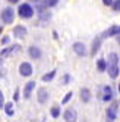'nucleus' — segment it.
Listing matches in <instances>:
<instances>
[{"label": "nucleus", "mask_w": 120, "mask_h": 122, "mask_svg": "<svg viewBox=\"0 0 120 122\" xmlns=\"http://www.w3.org/2000/svg\"><path fill=\"white\" fill-rule=\"evenodd\" d=\"M108 66H107V71L110 74L111 79H116L119 76V55L116 52H111L108 55Z\"/></svg>", "instance_id": "nucleus-1"}, {"label": "nucleus", "mask_w": 120, "mask_h": 122, "mask_svg": "<svg viewBox=\"0 0 120 122\" xmlns=\"http://www.w3.org/2000/svg\"><path fill=\"white\" fill-rule=\"evenodd\" d=\"M18 13H19V16H21V18H24V19H29V18H32V16H34V9H32L31 5L24 3V5L19 6Z\"/></svg>", "instance_id": "nucleus-2"}, {"label": "nucleus", "mask_w": 120, "mask_h": 122, "mask_svg": "<svg viewBox=\"0 0 120 122\" xmlns=\"http://www.w3.org/2000/svg\"><path fill=\"white\" fill-rule=\"evenodd\" d=\"M0 16H2V20L5 23H12L15 20V12H13L12 7H5L2 10V15H0Z\"/></svg>", "instance_id": "nucleus-3"}, {"label": "nucleus", "mask_w": 120, "mask_h": 122, "mask_svg": "<svg viewBox=\"0 0 120 122\" xmlns=\"http://www.w3.org/2000/svg\"><path fill=\"white\" fill-rule=\"evenodd\" d=\"M19 74L24 76V77H29L32 74V66L29 63H22L19 66Z\"/></svg>", "instance_id": "nucleus-4"}, {"label": "nucleus", "mask_w": 120, "mask_h": 122, "mask_svg": "<svg viewBox=\"0 0 120 122\" xmlns=\"http://www.w3.org/2000/svg\"><path fill=\"white\" fill-rule=\"evenodd\" d=\"M119 30H120L119 25H114V26L108 28V29L106 30V32H104V34L101 35V38H110V36H119Z\"/></svg>", "instance_id": "nucleus-5"}, {"label": "nucleus", "mask_w": 120, "mask_h": 122, "mask_svg": "<svg viewBox=\"0 0 120 122\" xmlns=\"http://www.w3.org/2000/svg\"><path fill=\"white\" fill-rule=\"evenodd\" d=\"M117 112H119V102H113V105L107 109V115L110 119H116L117 118Z\"/></svg>", "instance_id": "nucleus-6"}, {"label": "nucleus", "mask_w": 120, "mask_h": 122, "mask_svg": "<svg viewBox=\"0 0 120 122\" xmlns=\"http://www.w3.org/2000/svg\"><path fill=\"white\" fill-rule=\"evenodd\" d=\"M73 51L76 52L78 55H81V57L86 55V48H85V45L82 42H75L73 44Z\"/></svg>", "instance_id": "nucleus-7"}, {"label": "nucleus", "mask_w": 120, "mask_h": 122, "mask_svg": "<svg viewBox=\"0 0 120 122\" xmlns=\"http://www.w3.org/2000/svg\"><path fill=\"white\" fill-rule=\"evenodd\" d=\"M19 50H21L19 45H12V47H9V48H5L2 52H0V58H5V57L10 55V54H13V52H16V51H19Z\"/></svg>", "instance_id": "nucleus-8"}, {"label": "nucleus", "mask_w": 120, "mask_h": 122, "mask_svg": "<svg viewBox=\"0 0 120 122\" xmlns=\"http://www.w3.org/2000/svg\"><path fill=\"white\" fill-rule=\"evenodd\" d=\"M37 97H38V102H40V103H46V102H47V99H48V92L44 89V87L38 89Z\"/></svg>", "instance_id": "nucleus-9"}, {"label": "nucleus", "mask_w": 120, "mask_h": 122, "mask_svg": "<svg viewBox=\"0 0 120 122\" xmlns=\"http://www.w3.org/2000/svg\"><path fill=\"white\" fill-rule=\"evenodd\" d=\"M34 89H35V81H29V83L25 86V89H24V97H25V99H29V97H31V93H32Z\"/></svg>", "instance_id": "nucleus-10"}, {"label": "nucleus", "mask_w": 120, "mask_h": 122, "mask_svg": "<svg viewBox=\"0 0 120 122\" xmlns=\"http://www.w3.org/2000/svg\"><path fill=\"white\" fill-rule=\"evenodd\" d=\"M13 35L16 36V38H24V36L26 35V28L22 26V25L15 26V29H13Z\"/></svg>", "instance_id": "nucleus-11"}, {"label": "nucleus", "mask_w": 120, "mask_h": 122, "mask_svg": "<svg viewBox=\"0 0 120 122\" xmlns=\"http://www.w3.org/2000/svg\"><path fill=\"white\" fill-rule=\"evenodd\" d=\"M29 57L31 58H34V60H38V58H41V50L38 48V47H29Z\"/></svg>", "instance_id": "nucleus-12"}, {"label": "nucleus", "mask_w": 120, "mask_h": 122, "mask_svg": "<svg viewBox=\"0 0 120 122\" xmlns=\"http://www.w3.org/2000/svg\"><path fill=\"white\" fill-rule=\"evenodd\" d=\"M101 36H97L95 39H94V42H92V48H91V54L92 55H95L97 52H98V50H100V47H101Z\"/></svg>", "instance_id": "nucleus-13"}, {"label": "nucleus", "mask_w": 120, "mask_h": 122, "mask_svg": "<svg viewBox=\"0 0 120 122\" xmlns=\"http://www.w3.org/2000/svg\"><path fill=\"white\" fill-rule=\"evenodd\" d=\"M65 121L66 122H76V113H75V111L67 109L65 112Z\"/></svg>", "instance_id": "nucleus-14"}, {"label": "nucleus", "mask_w": 120, "mask_h": 122, "mask_svg": "<svg viewBox=\"0 0 120 122\" xmlns=\"http://www.w3.org/2000/svg\"><path fill=\"white\" fill-rule=\"evenodd\" d=\"M113 97V92H111V87L110 86H106L104 87V95H102V100L104 102H110Z\"/></svg>", "instance_id": "nucleus-15"}, {"label": "nucleus", "mask_w": 120, "mask_h": 122, "mask_svg": "<svg viewBox=\"0 0 120 122\" xmlns=\"http://www.w3.org/2000/svg\"><path fill=\"white\" fill-rule=\"evenodd\" d=\"M81 99L85 103H88L89 100H91V92H89V89H82L81 90Z\"/></svg>", "instance_id": "nucleus-16"}, {"label": "nucleus", "mask_w": 120, "mask_h": 122, "mask_svg": "<svg viewBox=\"0 0 120 122\" xmlns=\"http://www.w3.org/2000/svg\"><path fill=\"white\" fill-rule=\"evenodd\" d=\"M3 108H5V111H6V115H7V116H12V115L15 113V109H13V103H12V102H9L7 105H5Z\"/></svg>", "instance_id": "nucleus-17"}, {"label": "nucleus", "mask_w": 120, "mask_h": 122, "mask_svg": "<svg viewBox=\"0 0 120 122\" xmlns=\"http://www.w3.org/2000/svg\"><path fill=\"white\" fill-rule=\"evenodd\" d=\"M54 76H56V70H51L50 73H47V74L42 76V81H51L54 79Z\"/></svg>", "instance_id": "nucleus-18"}, {"label": "nucleus", "mask_w": 120, "mask_h": 122, "mask_svg": "<svg viewBox=\"0 0 120 122\" xmlns=\"http://www.w3.org/2000/svg\"><path fill=\"white\" fill-rule=\"evenodd\" d=\"M97 67H98V70H100V71H106V68H107L106 60H104V58L98 60V61H97Z\"/></svg>", "instance_id": "nucleus-19"}, {"label": "nucleus", "mask_w": 120, "mask_h": 122, "mask_svg": "<svg viewBox=\"0 0 120 122\" xmlns=\"http://www.w3.org/2000/svg\"><path fill=\"white\" fill-rule=\"evenodd\" d=\"M59 3V0H44L42 2V6L44 7H53V6H56Z\"/></svg>", "instance_id": "nucleus-20"}, {"label": "nucleus", "mask_w": 120, "mask_h": 122, "mask_svg": "<svg viewBox=\"0 0 120 122\" xmlns=\"http://www.w3.org/2000/svg\"><path fill=\"white\" fill-rule=\"evenodd\" d=\"M50 113H51L53 118H59V115H60V108H59V106H53L51 111H50Z\"/></svg>", "instance_id": "nucleus-21"}, {"label": "nucleus", "mask_w": 120, "mask_h": 122, "mask_svg": "<svg viewBox=\"0 0 120 122\" xmlns=\"http://www.w3.org/2000/svg\"><path fill=\"white\" fill-rule=\"evenodd\" d=\"M111 6H113V9H114L116 12H119V9H120V0H113Z\"/></svg>", "instance_id": "nucleus-22"}, {"label": "nucleus", "mask_w": 120, "mask_h": 122, "mask_svg": "<svg viewBox=\"0 0 120 122\" xmlns=\"http://www.w3.org/2000/svg\"><path fill=\"white\" fill-rule=\"evenodd\" d=\"M72 96H73V93H72V92H69V93L63 97V100H62V103H69V100L72 99Z\"/></svg>", "instance_id": "nucleus-23"}, {"label": "nucleus", "mask_w": 120, "mask_h": 122, "mask_svg": "<svg viewBox=\"0 0 120 122\" xmlns=\"http://www.w3.org/2000/svg\"><path fill=\"white\" fill-rule=\"evenodd\" d=\"M5 106V95L0 92V108H3Z\"/></svg>", "instance_id": "nucleus-24"}, {"label": "nucleus", "mask_w": 120, "mask_h": 122, "mask_svg": "<svg viewBox=\"0 0 120 122\" xmlns=\"http://www.w3.org/2000/svg\"><path fill=\"white\" fill-rule=\"evenodd\" d=\"M102 3L106 5V6H111V3H113V0H102Z\"/></svg>", "instance_id": "nucleus-25"}, {"label": "nucleus", "mask_w": 120, "mask_h": 122, "mask_svg": "<svg viewBox=\"0 0 120 122\" xmlns=\"http://www.w3.org/2000/svg\"><path fill=\"white\" fill-rule=\"evenodd\" d=\"M9 42V36H5L3 39H2V44H7Z\"/></svg>", "instance_id": "nucleus-26"}, {"label": "nucleus", "mask_w": 120, "mask_h": 122, "mask_svg": "<svg viewBox=\"0 0 120 122\" xmlns=\"http://www.w3.org/2000/svg\"><path fill=\"white\" fill-rule=\"evenodd\" d=\"M67 81H69V76H67V74H66V76H65V80H63V83H65V84H66V83H67Z\"/></svg>", "instance_id": "nucleus-27"}, {"label": "nucleus", "mask_w": 120, "mask_h": 122, "mask_svg": "<svg viewBox=\"0 0 120 122\" xmlns=\"http://www.w3.org/2000/svg\"><path fill=\"white\" fill-rule=\"evenodd\" d=\"M18 97H19V92L16 90V93H15V100H18Z\"/></svg>", "instance_id": "nucleus-28"}, {"label": "nucleus", "mask_w": 120, "mask_h": 122, "mask_svg": "<svg viewBox=\"0 0 120 122\" xmlns=\"http://www.w3.org/2000/svg\"><path fill=\"white\" fill-rule=\"evenodd\" d=\"M9 2H10L12 5H15V3H18V2H19V0H9Z\"/></svg>", "instance_id": "nucleus-29"}, {"label": "nucleus", "mask_w": 120, "mask_h": 122, "mask_svg": "<svg viewBox=\"0 0 120 122\" xmlns=\"http://www.w3.org/2000/svg\"><path fill=\"white\" fill-rule=\"evenodd\" d=\"M2 32H3V28H2V26H0V34H2Z\"/></svg>", "instance_id": "nucleus-30"}]
</instances>
